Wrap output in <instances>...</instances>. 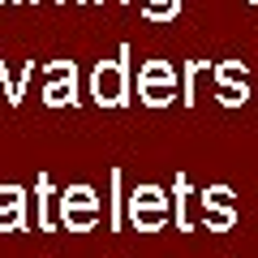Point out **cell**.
I'll return each instance as SVG.
<instances>
[{"label":"cell","instance_id":"cell-16","mask_svg":"<svg viewBox=\"0 0 258 258\" xmlns=\"http://www.w3.org/2000/svg\"><path fill=\"white\" fill-rule=\"evenodd\" d=\"M245 78H249L245 60H224V64H215V82H232V86H245Z\"/></svg>","mask_w":258,"mask_h":258},{"label":"cell","instance_id":"cell-7","mask_svg":"<svg viewBox=\"0 0 258 258\" xmlns=\"http://www.w3.org/2000/svg\"><path fill=\"white\" fill-rule=\"evenodd\" d=\"M138 95L147 108H168L176 99V82H138Z\"/></svg>","mask_w":258,"mask_h":258},{"label":"cell","instance_id":"cell-3","mask_svg":"<svg viewBox=\"0 0 258 258\" xmlns=\"http://www.w3.org/2000/svg\"><path fill=\"white\" fill-rule=\"evenodd\" d=\"M207 69H211L207 60H189V64H185V78H176V99H181L185 108L198 103V78H203Z\"/></svg>","mask_w":258,"mask_h":258},{"label":"cell","instance_id":"cell-12","mask_svg":"<svg viewBox=\"0 0 258 258\" xmlns=\"http://www.w3.org/2000/svg\"><path fill=\"white\" fill-rule=\"evenodd\" d=\"M198 203H203V207H228V211H237V194H232L228 185H207V189L198 194Z\"/></svg>","mask_w":258,"mask_h":258},{"label":"cell","instance_id":"cell-10","mask_svg":"<svg viewBox=\"0 0 258 258\" xmlns=\"http://www.w3.org/2000/svg\"><path fill=\"white\" fill-rule=\"evenodd\" d=\"M22 224H26V198L0 203V232H18Z\"/></svg>","mask_w":258,"mask_h":258},{"label":"cell","instance_id":"cell-8","mask_svg":"<svg viewBox=\"0 0 258 258\" xmlns=\"http://www.w3.org/2000/svg\"><path fill=\"white\" fill-rule=\"evenodd\" d=\"M172 215H176V228L181 232H189L194 228V220H189V176H176V198H172Z\"/></svg>","mask_w":258,"mask_h":258},{"label":"cell","instance_id":"cell-2","mask_svg":"<svg viewBox=\"0 0 258 258\" xmlns=\"http://www.w3.org/2000/svg\"><path fill=\"white\" fill-rule=\"evenodd\" d=\"M43 103L47 108H78V78H56V82H47Z\"/></svg>","mask_w":258,"mask_h":258},{"label":"cell","instance_id":"cell-15","mask_svg":"<svg viewBox=\"0 0 258 258\" xmlns=\"http://www.w3.org/2000/svg\"><path fill=\"white\" fill-rule=\"evenodd\" d=\"M129 207H168V194L159 185H138L129 194Z\"/></svg>","mask_w":258,"mask_h":258},{"label":"cell","instance_id":"cell-22","mask_svg":"<svg viewBox=\"0 0 258 258\" xmlns=\"http://www.w3.org/2000/svg\"><path fill=\"white\" fill-rule=\"evenodd\" d=\"M95 5H103V0H95ZM116 5H129V0H116Z\"/></svg>","mask_w":258,"mask_h":258},{"label":"cell","instance_id":"cell-20","mask_svg":"<svg viewBox=\"0 0 258 258\" xmlns=\"http://www.w3.org/2000/svg\"><path fill=\"white\" fill-rule=\"evenodd\" d=\"M13 198H26L22 185H0V203H13Z\"/></svg>","mask_w":258,"mask_h":258},{"label":"cell","instance_id":"cell-24","mask_svg":"<svg viewBox=\"0 0 258 258\" xmlns=\"http://www.w3.org/2000/svg\"><path fill=\"white\" fill-rule=\"evenodd\" d=\"M78 5H86V0H78Z\"/></svg>","mask_w":258,"mask_h":258},{"label":"cell","instance_id":"cell-25","mask_svg":"<svg viewBox=\"0 0 258 258\" xmlns=\"http://www.w3.org/2000/svg\"><path fill=\"white\" fill-rule=\"evenodd\" d=\"M249 5H258V0H249Z\"/></svg>","mask_w":258,"mask_h":258},{"label":"cell","instance_id":"cell-4","mask_svg":"<svg viewBox=\"0 0 258 258\" xmlns=\"http://www.w3.org/2000/svg\"><path fill=\"white\" fill-rule=\"evenodd\" d=\"M95 224H99V207H60V228L91 232Z\"/></svg>","mask_w":258,"mask_h":258},{"label":"cell","instance_id":"cell-17","mask_svg":"<svg viewBox=\"0 0 258 258\" xmlns=\"http://www.w3.org/2000/svg\"><path fill=\"white\" fill-rule=\"evenodd\" d=\"M215 99H220L224 108H241V103L249 99V86H232V82H215Z\"/></svg>","mask_w":258,"mask_h":258},{"label":"cell","instance_id":"cell-9","mask_svg":"<svg viewBox=\"0 0 258 258\" xmlns=\"http://www.w3.org/2000/svg\"><path fill=\"white\" fill-rule=\"evenodd\" d=\"M56 203L60 207H99V194H95L91 185H64Z\"/></svg>","mask_w":258,"mask_h":258},{"label":"cell","instance_id":"cell-5","mask_svg":"<svg viewBox=\"0 0 258 258\" xmlns=\"http://www.w3.org/2000/svg\"><path fill=\"white\" fill-rule=\"evenodd\" d=\"M35 194H39V198H35V220H39L43 232H52L56 220H52V176H47V172L35 181Z\"/></svg>","mask_w":258,"mask_h":258},{"label":"cell","instance_id":"cell-6","mask_svg":"<svg viewBox=\"0 0 258 258\" xmlns=\"http://www.w3.org/2000/svg\"><path fill=\"white\" fill-rule=\"evenodd\" d=\"M129 224L138 232H159L168 224V207H129Z\"/></svg>","mask_w":258,"mask_h":258},{"label":"cell","instance_id":"cell-14","mask_svg":"<svg viewBox=\"0 0 258 258\" xmlns=\"http://www.w3.org/2000/svg\"><path fill=\"white\" fill-rule=\"evenodd\" d=\"M203 224L211 232H228L237 224V211H228V207H203Z\"/></svg>","mask_w":258,"mask_h":258},{"label":"cell","instance_id":"cell-19","mask_svg":"<svg viewBox=\"0 0 258 258\" xmlns=\"http://www.w3.org/2000/svg\"><path fill=\"white\" fill-rule=\"evenodd\" d=\"M43 78H47V82H56V78H78V64L74 60H52L43 69Z\"/></svg>","mask_w":258,"mask_h":258},{"label":"cell","instance_id":"cell-21","mask_svg":"<svg viewBox=\"0 0 258 258\" xmlns=\"http://www.w3.org/2000/svg\"><path fill=\"white\" fill-rule=\"evenodd\" d=\"M30 5H43V0H30ZM52 5H64V0H52Z\"/></svg>","mask_w":258,"mask_h":258},{"label":"cell","instance_id":"cell-23","mask_svg":"<svg viewBox=\"0 0 258 258\" xmlns=\"http://www.w3.org/2000/svg\"><path fill=\"white\" fill-rule=\"evenodd\" d=\"M0 5H13V0H0Z\"/></svg>","mask_w":258,"mask_h":258},{"label":"cell","instance_id":"cell-1","mask_svg":"<svg viewBox=\"0 0 258 258\" xmlns=\"http://www.w3.org/2000/svg\"><path fill=\"white\" fill-rule=\"evenodd\" d=\"M91 95L99 108H125L129 103V43H120L116 60H99L91 69Z\"/></svg>","mask_w":258,"mask_h":258},{"label":"cell","instance_id":"cell-13","mask_svg":"<svg viewBox=\"0 0 258 258\" xmlns=\"http://www.w3.org/2000/svg\"><path fill=\"white\" fill-rule=\"evenodd\" d=\"M176 64H168V60H147L142 64V74H138V82H176Z\"/></svg>","mask_w":258,"mask_h":258},{"label":"cell","instance_id":"cell-11","mask_svg":"<svg viewBox=\"0 0 258 258\" xmlns=\"http://www.w3.org/2000/svg\"><path fill=\"white\" fill-rule=\"evenodd\" d=\"M142 18L147 22H172V18H181V0H147Z\"/></svg>","mask_w":258,"mask_h":258},{"label":"cell","instance_id":"cell-18","mask_svg":"<svg viewBox=\"0 0 258 258\" xmlns=\"http://www.w3.org/2000/svg\"><path fill=\"white\" fill-rule=\"evenodd\" d=\"M125 198H120V168H112V215H108V224L112 228H120V224H125Z\"/></svg>","mask_w":258,"mask_h":258}]
</instances>
